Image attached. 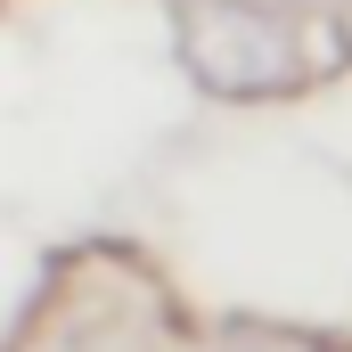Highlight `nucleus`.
Masks as SVG:
<instances>
[{"instance_id":"f03ea898","label":"nucleus","mask_w":352,"mask_h":352,"mask_svg":"<svg viewBox=\"0 0 352 352\" xmlns=\"http://www.w3.org/2000/svg\"><path fill=\"white\" fill-rule=\"evenodd\" d=\"M213 352H336V344H320L303 328H238V336H221Z\"/></svg>"},{"instance_id":"f257e3e1","label":"nucleus","mask_w":352,"mask_h":352,"mask_svg":"<svg viewBox=\"0 0 352 352\" xmlns=\"http://www.w3.org/2000/svg\"><path fill=\"white\" fill-rule=\"evenodd\" d=\"M180 66L213 98H270L303 74L295 25L263 0H180Z\"/></svg>"}]
</instances>
